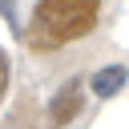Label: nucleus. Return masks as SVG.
<instances>
[{"label": "nucleus", "instance_id": "4", "mask_svg": "<svg viewBox=\"0 0 129 129\" xmlns=\"http://www.w3.org/2000/svg\"><path fill=\"white\" fill-rule=\"evenodd\" d=\"M4 89H8V52L0 48V97H4Z\"/></svg>", "mask_w": 129, "mask_h": 129}, {"label": "nucleus", "instance_id": "3", "mask_svg": "<svg viewBox=\"0 0 129 129\" xmlns=\"http://www.w3.org/2000/svg\"><path fill=\"white\" fill-rule=\"evenodd\" d=\"M89 85H93L97 97H113V93H121V85H125V64H105V69H97Z\"/></svg>", "mask_w": 129, "mask_h": 129}, {"label": "nucleus", "instance_id": "1", "mask_svg": "<svg viewBox=\"0 0 129 129\" xmlns=\"http://www.w3.org/2000/svg\"><path fill=\"white\" fill-rule=\"evenodd\" d=\"M101 4L97 0H40L32 8V24L24 32V40L36 52H52L69 40H81L97 28Z\"/></svg>", "mask_w": 129, "mask_h": 129}, {"label": "nucleus", "instance_id": "2", "mask_svg": "<svg viewBox=\"0 0 129 129\" xmlns=\"http://www.w3.org/2000/svg\"><path fill=\"white\" fill-rule=\"evenodd\" d=\"M77 113H81V77L64 81V85L52 93V101H48V121H52V125H69Z\"/></svg>", "mask_w": 129, "mask_h": 129}]
</instances>
